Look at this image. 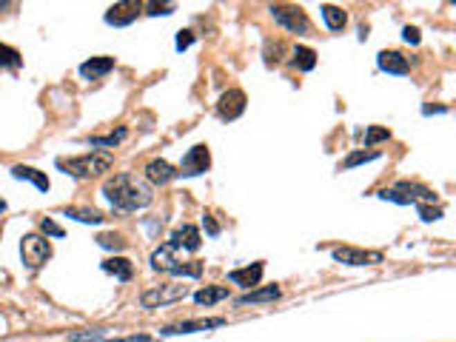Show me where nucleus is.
I'll return each mask as SVG.
<instances>
[{"label": "nucleus", "instance_id": "26", "mask_svg": "<svg viewBox=\"0 0 456 342\" xmlns=\"http://www.w3.org/2000/svg\"><path fill=\"white\" fill-rule=\"evenodd\" d=\"M23 63V57H20V52L17 49H12V46H3L0 43V66H9V68H17Z\"/></svg>", "mask_w": 456, "mask_h": 342}, {"label": "nucleus", "instance_id": "20", "mask_svg": "<svg viewBox=\"0 0 456 342\" xmlns=\"http://www.w3.org/2000/svg\"><path fill=\"white\" fill-rule=\"evenodd\" d=\"M194 300L200 303V305H214V303H220V300H228V288L226 285H206V288H200L197 294H194Z\"/></svg>", "mask_w": 456, "mask_h": 342}, {"label": "nucleus", "instance_id": "10", "mask_svg": "<svg viewBox=\"0 0 456 342\" xmlns=\"http://www.w3.org/2000/svg\"><path fill=\"white\" fill-rule=\"evenodd\" d=\"M243 111H246V95L239 88H228L217 103V114L223 120H237Z\"/></svg>", "mask_w": 456, "mask_h": 342}, {"label": "nucleus", "instance_id": "31", "mask_svg": "<svg viewBox=\"0 0 456 342\" xmlns=\"http://www.w3.org/2000/svg\"><path fill=\"white\" fill-rule=\"evenodd\" d=\"M40 228H43L46 234H52V237H63V228H60V225H55L52 220H43V222H40Z\"/></svg>", "mask_w": 456, "mask_h": 342}, {"label": "nucleus", "instance_id": "15", "mask_svg": "<svg viewBox=\"0 0 456 342\" xmlns=\"http://www.w3.org/2000/svg\"><path fill=\"white\" fill-rule=\"evenodd\" d=\"M172 243L177 248H183V251H197L203 240H200L197 225H183V228H177V231L172 234Z\"/></svg>", "mask_w": 456, "mask_h": 342}, {"label": "nucleus", "instance_id": "35", "mask_svg": "<svg viewBox=\"0 0 456 342\" xmlns=\"http://www.w3.org/2000/svg\"><path fill=\"white\" fill-rule=\"evenodd\" d=\"M149 9H152L149 15H169V12L174 9V3H163V6H157V3H152Z\"/></svg>", "mask_w": 456, "mask_h": 342}, {"label": "nucleus", "instance_id": "21", "mask_svg": "<svg viewBox=\"0 0 456 342\" xmlns=\"http://www.w3.org/2000/svg\"><path fill=\"white\" fill-rule=\"evenodd\" d=\"M12 174H15L17 180H29V182H35V186H37L40 191H49V177L40 174L37 169H29V166H15V169H12Z\"/></svg>", "mask_w": 456, "mask_h": 342}, {"label": "nucleus", "instance_id": "19", "mask_svg": "<svg viewBox=\"0 0 456 342\" xmlns=\"http://www.w3.org/2000/svg\"><path fill=\"white\" fill-rule=\"evenodd\" d=\"M280 288L277 285H266V288H257V291H248L246 296H239V305H251V303H274L280 300Z\"/></svg>", "mask_w": 456, "mask_h": 342}, {"label": "nucleus", "instance_id": "7", "mask_svg": "<svg viewBox=\"0 0 456 342\" xmlns=\"http://www.w3.org/2000/svg\"><path fill=\"white\" fill-rule=\"evenodd\" d=\"M271 15H274V20L280 23V26L288 29V32H294V35H305L308 32V17H305V12L300 6L274 3L271 6Z\"/></svg>", "mask_w": 456, "mask_h": 342}, {"label": "nucleus", "instance_id": "3", "mask_svg": "<svg viewBox=\"0 0 456 342\" xmlns=\"http://www.w3.org/2000/svg\"><path fill=\"white\" fill-rule=\"evenodd\" d=\"M66 174L77 177V180H89V177H100L103 171H109L114 166V157L109 151H91L83 157H71V160H60L57 163Z\"/></svg>", "mask_w": 456, "mask_h": 342}, {"label": "nucleus", "instance_id": "16", "mask_svg": "<svg viewBox=\"0 0 456 342\" xmlns=\"http://www.w3.org/2000/svg\"><path fill=\"white\" fill-rule=\"evenodd\" d=\"M146 177L154 182V186H163V182L177 177V169L172 163H165V160H152V163L146 166Z\"/></svg>", "mask_w": 456, "mask_h": 342}, {"label": "nucleus", "instance_id": "23", "mask_svg": "<svg viewBox=\"0 0 456 342\" xmlns=\"http://www.w3.org/2000/svg\"><path fill=\"white\" fill-rule=\"evenodd\" d=\"M294 66L300 68V72H311V68L317 66V52L308 49V46H297L294 49Z\"/></svg>", "mask_w": 456, "mask_h": 342}, {"label": "nucleus", "instance_id": "29", "mask_svg": "<svg viewBox=\"0 0 456 342\" xmlns=\"http://www.w3.org/2000/svg\"><path fill=\"white\" fill-rule=\"evenodd\" d=\"M103 328H89V331H80V334H71L69 336V342H98V339H103Z\"/></svg>", "mask_w": 456, "mask_h": 342}, {"label": "nucleus", "instance_id": "5", "mask_svg": "<svg viewBox=\"0 0 456 342\" xmlns=\"http://www.w3.org/2000/svg\"><path fill=\"white\" fill-rule=\"evenodd\" d=\"M20 254H23V263L35 271V268H40L46 260L52 257V245H49V240L40 237V234H26V237H23V243H20Z\"/></svg>", "mask_w": 456, "mask_h": 342}, {"label": "nucleus", "instance_id": "4", "mask_svg": "<svg viewBox=\"0 0 456 342\" xmlns=\"http://www.w3.org/2000/svg\"><path fill=\"white\" fill-rule=\"evenodd\" d=\"M382 200H391V202H399V205H408V202H417V205H425V202H434L437 194L430 191L428 186H419V182H396L394 189H385L379 191Z\"/></svg>", "mask_w": 456, "mask_h": 342}, {"label": "nucleus", "instance_id": "38", "mask_svg": "<svg viewBox=\"0 0 456 342\" xmlns=\"http://www.w3.org/2000/svg\"><path fill=\"white\" fill-rule=\"evenodd\" d=\"M3 209H6V202H3V200H0V211H3Z\"/></svg>", "mask_w": 456, "mask_h": 342}, {"label": "nucleus", "instance_id": "34", "mask_svg": "<svg viewBox=\"0 0 456 342\" xmlns=\"http://www.w3.org/2000/svg\"><path fill=\"white\" fill-rule=\"evenodd\" d=\"M106 342H152V336L140 334V336H120V339H106Z\"/></svg>", "mask_w": 456, "mask_h": 342}, {"label": "nucleus", "instance_id": "12", "mask_svg": "<svg viewBox=\"0 0 456 342\" xmlns=\"http://www.w3.org/2000/svg\"><path fill=\"white\" fill-rule=\"evenodd\" d=\"M140 15V3H134V0H129V3H117L109 9L106 20L111 23V26H129L131 20H137Z\"/></svg>", "mask_w": 456, "mask_h": 342}, {"label": "nucleus", "instance_id": "27", "mask_svg": "<svg viewBox=\"0 0 456 342\" xmlns=\"http://www.w3.org/2000/svg\"><path fill=\"white\" fill-rule=\"evenodd\" d=\"M371 160H376V151H354L343 160V169H354L359 163H371Z\"/></svg>", "mask_w": 456, "mask_h": 342}, {"label": "nucleus", "instance_id": "25", "mask_svg": "<svg viewBox=\"0 0 456 342\" xmlns=\"http://www.w3.org/2000/svg\"><path fill=\"white\" fill-rule=\"evenodd\" d=\"M126 129H117L114 134H106V137H91V146H100V149H111V146H117V143H123L126 140Z\"/></svg>", "mask_w": 456, "mask_h": 342}, {"label": "nucleus", "instance_id": "9", "mask_svg": "<svg viewBox=\"0 0 456 342\" xmlns=\"http://www.w3.org/2000/svg\"><path fill=\"white\" fill-rule=\"evenodd\" d=\"M211 166V154L206 146H194L185 157H183V163H180V171L177 174H185V177H194V174H203L208 171Z\"/></svg>", "mask_w": 456, "mask_h": 342}, {"label": "nucleus", "instance_id": "13", "mask_svg": "<svg viewBox=\"0 0 456 342\" xmlns=\"http://www.w3.org/2000/svg\"><path fill=\"white\" fill-rule=\"evenodd\" d=\"M262 263H254V265H248V268H234L231 274H228V280L234 283V285H243V288H254V285H259V280H262Z\"/></svg>", "mask_w": 456, "mask_h": 342}, {"label": "nucleus", "instance_id": "2", "mask_svg": "<svg viewBox=\"0 0 456 342\" xmlns=\"http://www.w3.org/2000/svg\"><path fill=\"white\" fill-rule=\"evenodd\" d=\"M180 251L183 248H177L174 243L160 245L154 254H152V265L157 271H165V274H177V277H200V274H203V263L200 260H185Z\"/></svg>", "mask_w": 456, "mask_h": 342}, {"label": "nucleus", "instance_id": "24", "mask_svg": "<svg viewBox=\"0 0 456 342\" xmlns=\"http://www.w3.org/2000/svg\"><path fill=\"white\" fill-rule=\"evenodd\" d=\"M63 214H66V217H75V220H80V222H94V225L106 220L100 211H94V209H66Z\"/></svg>", "mask_w": 456, "mask_h": 342}, {"label": "nucleus", "instance_id": "39", "mask_svg": "<svg viewBox=\"0 0 456 342\" xmlns=\"http://www.w3.org/2000/svg\"><path fill=\"white\" fill-rule=\"evenodd\" d=\"M6 6H9V3H0V9H6Z\"/></svg>", "mask_w": 456, "mask_h": 342}, {"label": "nucleus", "instance_id": "14", "mask_svg": "<svg viewBox=\"0 0 456 342\" xmlns=\"http://www.w3.org/2000/svg\"><path fill=\"white\" fill-rule=\"evenodd\" d=\"M379 68L388 75H408V68H411V60L399 52H379Z\"/></svg>", "mask_w": 456, "mask_h": 342}, {"label": "nucleus", "instance_id": "22", "mask_svg": "<svg viewBox=\"0 0 456 342\" xmlns=\"http://www.w3.org/2000/svg\"><path fill=\"white\" fill-rule=\"evenodd\" d=\"M322 20H325V26L331 29V32H340L345 23H348V15L340 9V6H322Z\"/></svg>", "mask_w": 456, "mask_h": 342}, {"label": "nucleus", "instance_id": "17", "mask_svg": "<svg viewBox=\"0 0 456 342\" xmlns=\"http://www.w3.org/2000/svg\"><path fill=\"white\" fill-rule=\"evenodd\" d=\"M111 68H114V57H91V60H86V63L80 66V75H83V77H91V80H98V77L109 75Z\"/></svg>", "mask_w": 456, "mask_h": 342}, {"label": "nucleus", "instance_id": "6", "mask_svg": "<svg viewBox=\"0 0 456 342\" xmlns=\"http://www.w3.org/2000/svg\"><path fill=\"white\" fill-rule=\"evenodd\" d=\"M188 294L185 285H157V288H149L140 294V305L143 308H160V305H169V303H177Z\"/></svg>", "mask_w": 456, "mask_h": 342}, {"label": "nucleus", "instance_id": "33", "mask_svg": "<svg viewBox=\"0 0 456 342\" xmlns=\"http://www.w3.org/2000/svg\"><path fill=\"white\" fill-rule=\"evenodd\" d=\"M191 40H194V35H191V32H180V35H177V49H180V52L188 49Z\"/></svg>", "mask_w": 456, "mask_h": 342}, {"label": "nucleus", "instance_id": "32", "mask_svg": "<svg viewBox=\"0 0 456 342\" xmlns=\"http://www.w3.org/2000/svg\"><path fill=\"white\" fill-rule=\"evenodd\" d=\"M419 214H422V220H439V217H442V209H430V205H419Z\"/></svg>", "mask_w": 456, "mask_h": 342}, {"label": "nucleus", "instance_id": "11", "mask_svg": "<svg viewBox=\"0 0 456 342\" xmlns=\"http://www.w3.org/2000/svg\"><path fill=\"white\" fill-rule=\"evenodd\" d=\"M223 323H226L223 316H211V319H185V323H177V325L163 328V334H194V331L217 328V325H223Z\"/></svg>", "mask_w": 456, "mask_h": 342}, {"label": "nucleus", "instance_id": "1", "mask_svg": "<svg viewBox=\"0 0 456 342\" xmlns=\"http://www.w3.org/2000/svg\"><path fill=\"white\" fill-rule=\"evenodd\" d=\"M103 194L120 211H137L152 202V189L131 174H114L111 180H106Z\"/></svg>", "mask_w": 456, "mask_h": 342}, {"label": "nucleus", "instance_id": "30", "mask_svg": "<svg viewBox=\"0 0 456 342\" xmlns=\"http://www.w3.org/2000/svg\"><path fill=\"white\" fill-rule=\"evenodd\" d=\"M98 245H103V248H114V251H120V248H126V240L120 237V234H100L98 237Z\"/></svg>", "mask_w": 456, "mask_h": 342}, {"label": "nucleus", "instance_id": "8", "mask_svg": "<svg viewBox=\"0 0 456 342\" xmlns=\"http://www.w3.org/2000/svg\"><path fill=\"white\" fill-rule=\"evenodd\" d=\"M331 257L345 265H379L382 263V251H365V248H351V245H340L331 251Z\"/></svg>", "mask_w": 456, "mask_h": 342}, {"label": "nucleus", "instance_id": "36", "mask_svg": "<svg viewBox=\"0 0 456 342\" xmlns=\"http://www.w3.org/2000/svg\"><path fill=\"white\" fill-rule=\"evenodd\" d=\"M206 228H208V234H211V237H217V234H220V225L214 222V217H211V214H206Z\"/></svg>", "mask_w": 456, "mask_h": 342}, {"label": "nucleus", "instance_id": "28", "mask_svg": "<svg viewBox=\"0 0 456 342\" xmlns=\"http://www.w3.org/2000/svg\"><path fill=\"white\" fill-rule=\"evenodd\" d=\"M388 137H391V131H388V129H382V126H371V129L363 134V140H365V146H374V143L388 140Z\"/></svg>", "mask_w": 456, "mask_h": 342}, {"label": "nucleus", "instance_id": "37", "mask_svg": "<svg viewBox=\"0 0 456 342\" xmlns=\"http://www.w3.org/2000/svg\"><path fill=\"white\" fill-rule=\"evenodd\" d=\"M402 35H405V40H408V43H419V32H417V29H411V26H408Z\"/></svg>", "mask_w": 456, "mask_h": 342}, {"label": "nucleus", "instance_id": "18", "mask_svg": "<svg viewBox=\"0 0 456 342\" xmlns=\"http://www.w3.org/2000/svg\"><path fill=\"white\" fill-rule=\"evenodd\" d=\"M103 271H106V274H114V277L123 280V283H129V280L134 277V265H131L129 260H123V257L106 260V263H103Z\"/></svg>", "mask_w": 456, "mask_h": 342}]
</instances>
